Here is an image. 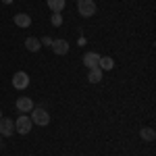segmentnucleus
<instances>
[{
	"mask_svg": "<svg viewBox=\"0 0 156 156\" xmlns=\"http://www.w3.org/2000/svg\"><path fill=\"white\" fill-rule=\"evenodd\" d=\"M29 119H31V123H36L40 127H46L50 123V112L44 106H34L29 112Z\"/></svg>",
	"mask_w": 156,
	"mask_h": 156,
	"instance_id": "1",
	"label": "nucleus"
},
{
	"mask_svg": "<svg viewBox=\"0 0 156 156\" xmlns=\"http://www.w3.org/2000/svg\"><path fill=\"white\" fill-rule=\"evenodd\" d=\"M77 11L81 17H94L96 15V2L94 0H77Z\"/></svg>",
	"mask_w": 156,
	"mask_h": 156,
	"instance_id": "2",
	"label": "nucleus"
},
{
	"mask_svg": "<svg viewBox=\"0 0 156 156\" xmlns=\"http://www.w3.org/2000/svg\"><path fill=\"white\" fill-rule=\"evenodd\" d=\"M31 127H34V123H31V119L27 115H21L19 119L15 121V131L21 133V135H27V133L31 131Z\"/></svg>",
	"mask_w": 156,
	"mask_h": 156,
	"instance_id": "3",
	"label": "nucleus"
},
{
	"mask_svg": "<svg viewBox=\"0 0 156 156\" xmlns=\"http://www.w3.org/2000/svg\"><path fill=\"white\" fill-rule=\"evenodd\" d=\"M27 85H29V75L25 71H17L12 75V87L15 90H25Z\"/></svg>",
	"mask_w": 156,
	"mask_h": 156,
	"instance_id": "4",
	"label": "nucleus"
},
{
	"mask_svg": "<svg viewBox=\"0 0 156 156\" xmlns=\"http://www.w3.org/2000/svg\"><path fill=\"white\" fill-rule=\"evenodd\" d=\"M15 106H17V110H19V112H31V108L36 106V104H34V100H31V98H27V96H19L17 98V102H15Z\"/></svg>",
	"mask_w": 156,
	"mask_h": 156,
	"instance_id": "5",
	"label": "nucleus"
},
{
	"mask_svg": "<svg viewBox=\"0 0 156 156\" xmlns=\"http://www.w3.org/2000/svg\"><path fill=\"white\" fill-rule=\"evenodd\" d=\"M12 133H15V121L2 117V119H0V135H2V137H11Z\"/></svg>",
	"mask_w": 156,
	"mask_h": 156,
	"instance_id": "6",
	"label": "nucleus"
},
{
	"mask_svg": "<svg viewBox=\"0 0 156 156\" xmlns=\"http://www.w3.org/2000/svg\"><path fill=\"white\" fill-rule=\"evenodd\" d=\"M50 48H52V52H54V54H58V56H65V54L69 52V42H67V40H54Z\"/></svg>",
	"mask_w": 156,
	"mask_h": 156,
	"instance_id": "7",
	"label": "nucleus"
},
{
	"mask_svg": "<svg viewBox=\"0 0 156 156\" xmlns=\"http://www.w3.org/2000/svg\"><path fill=\"white\" fill-rule=\"evenodd\" d=\"M98 62H100V54H98V52H85L83 54V65L87 69L98 67Z\"/></svg>",
	"mask_w": 156,
	"mask_h": 156,
	"instance_id": "8",
	"label": "nucleus"
},
{
	"mask_svg": "<svg viewBox=\"0 0 156 156\" xmlns=\"http://www.w3.org/2000/svg\"><path fill=\"white\" fill-rule=\"evenodd\" d=\"M15 25H17V27L27 29V27L31 25V17H29L27 12H17V15H15Z\"/></svg>",
	"mask_w": 156,
	"mask_h": 156,
	"instance_id": "9",
	"label": "nucleus"
},
{
	"mask_svg": "<svg viewBox=\"0 0 156 156\" xmlns=\"http://www.w3.org/2000/svg\"><path fill=\"white\" fill-rule=\"evenodd\" d=\"M102 69L100 67H94V69H87V81L90 83H100L102 81Z\"/></svg>",
	"mask_w": 156,
	"mask_h": 156,
	"instance_id": "10",
	"label": "nucleus"
},
{
	"mask_svg": "<svg viewBox=\"0 0 156 156\" xmlns=\"http://www.w3.org/2000/svg\"><path fill=\"white\" fill-rule=\"evenodd\" d=\"M140 137L144 140V142H154L156 140V131L152 127H142L140 129Z\"/></svg>",
	"mask_w": 156,
	"mask_h": 156,
	"instance_id": "11",
	"label": "nucleus"
},
{
	"mask_svg": "<svg viewBox=\"0 0 156 156\" xmlns=\"http://www.w3.org/2000/svg\"><path fill=\"white\" fill-rule=\"evenodd\" d=\"M46 4H48V9L52 12H62L65 4H67V0H46Z\"/></svg>",
	"mask_w": 156,
	"mask_h": 156,
	"instance_id": "12",
	"label": "nucleus"
},
{
	"mask_svg": "<svg viewBox=\"0 0 156 156\" xmlns=\"http://www.w3.org/2000/svg\"><path fill=\"white\" fill-rule=\"evenodd\" d=\"M25 48L29 50V52H37V50L42 48V44H40L37 37H27V40H25Z\"/></svg>",
	"mask_w": 156,
	"mask_h": 156,
	"instance_id": "13",
	"label": "nucleus"
},
{
	"mask_svg": "<svg viewBox=\"0 0 156 156\" xmlns=\"http://www.w3.org/2000/svg\"><path fill=\"white\" fill-rule=\"evenodd\" d=\"M98 67H100L102 71H110V69L115 67V60H112V56H100V62H98Z\"/></svg>",
	"mask_w": 156,
	"mask_h": 156,
	"instance_id": "14",
	"label": "nucleus"
},
{
	"mask_svg": "<svg viewBox=\"0 0 156 156\" xmlns=\"http://www.w3.org/2000/svg\"><path fill=\"white\" fill-rule=\"evenodd\" d=\"M62 21H65V19H62V12H52L50 23L54 25V27H60V25H62Z\"/></svg>",
	"mask_w": 156,
	"mask_h": 156,
	"instance_id": "15",
	"label": "nucleus"
},
{
	"mask_svg": "<svg viewBox=\"0 0 156 156\" xmlns=\"http://www.w3.org/2000/svg\"><path fill=\"white\" fill-rule=\"evenodd\" d=\"M52 42H54V37H50V36H44L42 40H40L42 46H52Z\"/></svg>",
	"mask_w": 156,
	"mask_h": 156,
	"instance_id": "16",
	"label": "nucleus"
},
{
	"mask_svg": "<svg viewBox=\"0 0 156 156\" xmlns=\"http://www.w3.org/2000/svg\"><path fill=\"white\" fill-rule=\"evenodd\" d=\"M2 2H4V4H12V0H2Z\"/></svg>",
	"mask_w": 156,
	"mask_h": 156,
	"instance_id": "17",
	"label": "nucleus"
},
{
	"mask_svg": "<svg viewBox=\"0 0 156 156\" xmlns=\"http://www.w3.org/2000/svg\"><path fill=\"white\" fill-rule=\"evenodd\" d=\"M0 146H2V135H0Z\"/></svg>",
	"mask_w": 156,
	"mask_h": 156,
	"instance_id": "18",
	"label": "nucleus"
},
{
	"mask_svg": "<svg viewBox=\"0 0 156 156\" xmlns=\"http://www.w3.org/2000/svg\"><path fill=\"white\" fill-rule=\"evenodd\" d=\"M0 119H2V110H0Z\"/></svg>",
	"mask_w": 156,
	"mask_h": 156,
	"instance_id": "19",
	"label": "nucleus"
}]
</instances>
